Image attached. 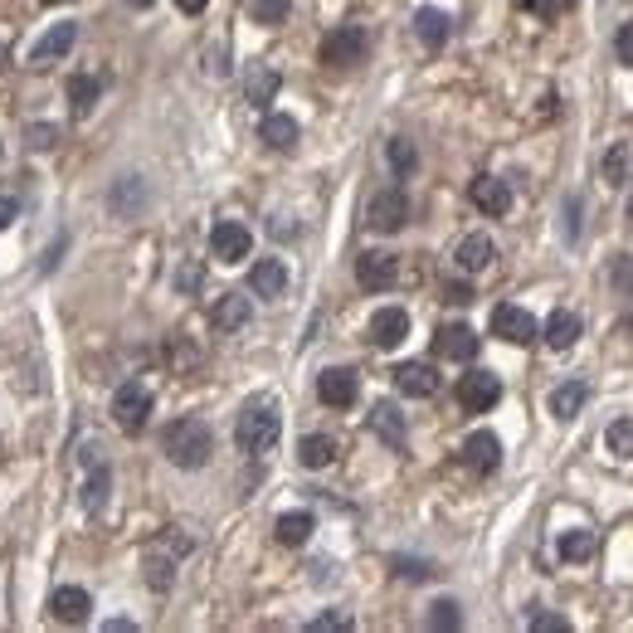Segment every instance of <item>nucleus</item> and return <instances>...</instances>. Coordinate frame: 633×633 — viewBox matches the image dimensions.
Here are the masks:
<instances>
[{"instance_id": "f257e3e1", "label": "nucleus", "mask_w": 633, "mask_h": 633, "mask_svg": "<svg viewBox=\"0 0 633 633\" xmlns=\"http://www.w3.org/2000/svg\"><path fill=\"white\" fill-rule=\"evenodd\" d=\"M161 448H166V458L176 468H205L210 453H215V439H210V429L200 419H176V424H166Z\"/></svg>"}, {"instance_id": "f03ea898", "label": "nucleus", "mask_w": 633, "mask_h": 633, "mask_svg": "<svg viewBox=\"0 0 633 633\" xmlns=\"http://www.w3.org/2000/svg\"><path fill=\"white\" fill-rule=\"evenodd\" d=\"M278 429H283V419H278L273 405H249L239 414V424H234V439H239L244 453H268L278 444Z\"/></svg>"}, {"instance_id": "7ed1b4c3", "label": "nucleus", "mask_w": 633, "mask_h": 633, "mask_svg": "<svg viewBox=\"0 0 633 633\" xmlns=\"http://www.w3.org/2000/svg\"><path fill=\"white\" fill-rule=\"evenodd\" d=\"M112 419H117L122 434H137V429L151 419V390L147 385H137V380L117 385V395H112Z\"/></svg>"}, {"instance_id": "20e7f679", "label": "nucleus", "mask_w": 633, "mask_h": 633, "mask_svg": "<svg viewBox=\"0 0 633 633\" xmlns=\"http://www.w3.org/2000/svg\"><path fill=\"white\" fill-rule=\"evenodd\" d=\"M366 49H371V35H366L361 25H341V30H332V35L322 39V64H332V69L361 64Z\"/></svg>"}, {"instance_id": "39448f33", "label": "nucleus", "mask_w": 633, "mask_h": 633, "mask_svg": "<svg viewBox=\"0 0 633 633\" xmlns=\"http://www.w3.org/2000/svg\"><path fill=\"white\" fill-rule=\"evenodd\" d=\"M405 220H410V200H405V190L400 186L371 195V205H366V224H371V229L395 234V229H405Z\"/></svg>"}, {"instance_id": "423d86ee", "label": "nucleus", "mask_w": 633, "mask_h": 633, "mask_svg": "<svg viewBox=\"0 0 633 633\" xmlns=\"http://www.w3.org/2000/svg\"><path fill=\"white\" fill-rule=\"evenodd\" d=\"M497 400H502V380L492 371H468L458 380V405L468 414H487Z\"/></svg>"}, {"instance_id": "0eeeda50", "label": "nucleus", "mask_w": 633, "mask_h": 633, "mask_svg": "<svg viewBox=\"0 0 633 633\" xmlns=\"http://www.w3.org/2000/svg\"><path fill=\"white\" fill-rule=\"evenodd\" d=\"M356 395H361V380H356V371L332 366V371L317 375V400H322L327 410H351V405H356Z\"/></svg>"}, {"instance_id": "6e6552de", "label": "nucleus", "mask_w": 633, "mask_h": 633, "mask_svg": "<svg viewBox=\"0 0 633 633\" xmlns=\"http://www.w3.org/2000/svg\"><path fill=\"white\" fill-rule=\"evenodd\" d=\"M249 249H254V239H249V229L234 220H220L215 229H210V254L220 263H239L249 259Z\"/></svg>"}, {"instance_id": "1a4fd4ad", "label": "nucleus", "mask_w": 633, "mask_h": 633, "mask_svg": "<svg viewBox=\"0 0 633 633\" xmlns=\"http://www.w3.org/2000/svg\"><path fill=\"white\" fill-rule=\"evenodd\" d=\"M492 332L502 336V341H512V346H531V341H536V317H531L526 307L502 302V307L492 312Z\"/></svg>"}, {"instance_id": "9d476101", "label": "nucleus", "mask_w": 633, "mask_h": 633, "mask_svg": "<svg viewBox=\"0 0 633 633\" xmlns=\"http://www.w3.org/2000/svg\"><path fill=\"white\" fill-rule=\"evenodd\" d=\"M74 39H78V25H69V20L49 25V30L39 35V44L30 49V64H35V69H49L54 59H64V54L74 49Z\"/></svg>"}, {"instance_id": "9b49d317", "label": "nucleus", "mask_w": 633, "mask_h": 633, "mask_svg": "<svg viewBox=\"0 0 633 633\" xmlns=\"http://www.w3.org/2000/svg\"><path fill=\"white\" fill-rule=\"evenodd\" d=\"M463 463H468L473 473H497V463H502V439H497L492 429L468 434V439H463Z\"/></svg>"}, {"instance_id": "f8f14e48", "label": "nucleus", "mask_w": 633, "mask_h": 633, "mask_svg": "<svg viewBox=\"0 0 633 633\" xmlns=\"http://www.w3.org/2000/svg\"><path fill=\"white\" fill-rule=\"evenodd\" d=\"M405 336H410V312L405 307H380L371 317V341L380 351H395Z\"/></svg>"}, {"instance_id": "ddd939ff", "label": "nucleus", "mask_w": 633, "mask_h": 633, "mask_svg": "<svg viewBox=\"0 0 633 633\" xmlns=\"http://www.w3.org/2000/svg\"><path fill=\"white\" fill-rule=\"evenodd\" d=\"M434 351L448 356V361H473V356H478V332H473L468 322H448V327H439V336H434Z\"/></svg>"}, {"instance_id": "4468645a", "label": "nucleus", "mask_w": 633, "mask_h": 633, "mask_svg": "<svg viewBox=\"0 0 633 633\" xmlns=\"http://www.w3.org/2000/svg\"><path fill=\"white\" fill-rule=\"evenodd\" d=\"M468 200H473L483 215H492V220H502V215L512 210V190H507V181H497V176H478V181L468 186Z\"/></svg>"}, {"instance_id": "2eb2a0df", "label": "nucleus", "mask_w": 633, "mask_h": 633, "mask_svg": "<svg viewBox=\"0 0 633 633\" xmlns=\"http://www.w3.org/2000/svg\"><path fill=\"white\" fill-rule=\"evenodd\" d=\"M395 390L410 395V400H429L439 390V375H434L429 361H405V366H395Z\"/></svg>"}, {"instance_id": "dca6fc26", "label": "nucleus", "mask_w": 633, "mask_h": 633, "mask_svg": "<svg viewBox=\"0 0 633 633\" xmlns=\"http://www.w3.org/2000/svg\"><path fill=\"white\" fill-rule=\"evenodd\" d=\"M395 254H380V249H366L361 259H356V278H361V288H371V293H385L390 283H395Z\"/></svg>"}, {"instance_id": "f3484780", "label": "nucleus", "mask_w": 633, "mask_h": 633, "mask_svg": "<svg viewBox=\"0 0 633 633\" xmlns=\"http://www.w3.org/2000/svg\"><path fill=\"white\" fill-rule=\"evenodd\" d=\"M88 609H93V599H88V590H78V585H59L49 595V614L59 624H88Z\"/></svg>"}, {"instance_id": "a211bd4d", "label": "nucleus", "mask_w": 633, "mask_h": 633, "mask_svg": "<svg viewBox=\"0 0 633 633\" xmlns=\"http://www.w3.org/2000/svg\"><path fill=\"white\" fill-rule=\"evenodd\" d=\"M249 288H254V298H283V288H288V268L278 259H259L249 268Z\"/></svg>"}, {"instance_id": "6ab92c4d", "label": "nucleus", "mask_w": 633, "mask_h": 633, "mask_svg": "<svg viewBox=\"0 0 633 633\" xmlns=\"http://www.w3.org/2000/svg\"><path fill=\"white\" fill-rule=\"evenodd\" d=\"M492 259H497V249H492V239H487V234H468V239L453 249V263H458L463 273H483Z\"/></svg>"}, {"instance_id": "aec40b11", "label": "nucleus", "mask_w": 633, "mask_h": 633, "mask_svg": "<svg viewBox=\"0 0 633 633\" xmlns=\"http://www.w3.org/2000/svg\"><path fill=\"white\" fill-rule=\"evenodd\" d=\"M259 137L273 151H293L302 132H298V122H293L288 112H268V117H263V127H259Z\"/></svg>"}, {"instance_id": "412c9836", "label": "nucleus", "mask_w": 633, "mask_h": 633, "mask_svg": "<svg viewBox=\"0 0 633 633\" xmlns=\"http://www.w3.org/2000/svg\"><path fill=\"white\" fill-rule=\"evenodd\" d=\"M585 400H590V385L585 380H565V385L551 390V414L565 424V419H575V414L585 410Z\"/></svg>"}, {"instance_id": "4be33fe9", "label": "nucleus", "mask_w": 633, "mask_h": 633, "mask_svg": "<svg viewBox=\"0 0 633 633\" xmlns=\"http://www.w3.org/2000/svg\"><path fill=\"white\" fill-rule=\"evenodd\" d=\"M210 322H215V332H239V327L249 322V298H239V293H224V298H215V307H210Z\"/></svg>"}, {"instance_id": "5701e85b", "label": "nucleus", "mask_w": 633, "mask_h": 633, "mask_svg": "<svg viewBox=\"0 0 633 633\" xmlns=\"http://www.w3.org/2000/svg\"><path fill=\"white\" fill-rule=\"evenodd\" d=\"M448 30H453V20H448L444 10H434V5H419V10H414V35L424 39L429 49H439L448 39Z\"/></svg>"}, {"instance_id": "b1692460", "label": "nucleus", "mask_w": 633, "mask_h": 633, "mask_svg": "<svg viewBox=\"0 0 633 633\" xmlns=\"http://www.w3.org/2000/svg\"><path fill=\"white\" fill-rule=\"evenodd\" d=\"M541 336H546V346H551V351H570V346L580 341V317L560 307V312L546 317V332H541Z\"/></svg>"}, {"instance_id": "393cba45", "label": "nucleus", "mask_w": 633, "mask_h": 633, "mask_svg": "<svg viewBox=\"0 0 633 633\" xmlns=\"http://www.w3.org/2000/svg\"><path fill=\"white\" fill-rule=\"evenodd\" d=\"M371 429L390 448H405V414L395 410V405H385V400H380V405L371 410Z\"/></svg>"}, {"instance_id": "a878e982", "label": "nucleus", "mask_w": 633, "mask_h": 633, "mask_svg": "<svg viewBox=\"0 0 633 633\" xmlns=\"http://www.w3.org/2000/svg\"><path fill=\"white\" fill-rule=\"evenodd\" d=\"M278 88H283V78H278V69H268V64H254V74L244 83L249 103H259V108H268V103L278 98Z\"/></svg>"}, {"instance_id": "bb28decb", "label": "nucleus", "mask_w": 633, "mask_h": 633, "mask_svg": "<svg viewBox=\"0 0 633 633\" xmlns=\"http://www.w3.org/2000/svg\"><path fill=\"white\" fill-rule=\"evenodd\" d=\"M98 93H103V83L93 74H69V103H74V117H88L93 103H98Z\"/></svg>"}, {"instance_id": "cd10ccee", "label": "nucleus", "mask_w": 633, "mask_h": 633, "mask_svg": "<svg viewBox=\"0 0 633 633\" xmlns=\"http://www.w3.org/2000/svg\"><path fill=\"white\" fill-rule=\"evenodd\" d=\"M298 458H302V468H327L336 458V439L332 434H307L298 444Z\"/></svg>"}, {"instance_id": "c85d7f7f", "label": "nucleus", "mask_w": 633, "mask_h": 633, "mask_svg": "<svg viewBox=\"0 0 633 633\" xmlns=\"http://www.w3.org/2000/svg\"><path fill=\"white\" fill-rule=\"evenodd\" d=\"M142 205H147V186H142L137 176L117 181V190H112V210H117V215H127V220H132Z\"/></svg>"}, {"instance_id": "c756f323", "label": "nucleus", "mask_w": 633, "mask_h": 633, "mask_svg": "<svg viewBox=\"0 0 633 633\" xmlns=\"http://www.w3.org/2000/svg\"><path fill=\"white\" fill-rule=\"evenodd\" d=\"M385 156H390V171H395L400 181H410L414 166H419V151H414L410 137H390V142H385Z\"/></svg>"}, {"instance_id": "7c9ffc66", "label": "nucleus", "mask_w": 633, "mask_h": 633, "mask_svg": "<svg viewBox=\"0 0 633 633\" xmlns=\"http://www.w3.org/2000/svg\"><path fill=\"white\" fill-rule=\"evenodd\" d=\"M312 512H283L278 517V541L283 546H307V536H312Z\"/></svg>"}, {"instance_id": "2f4dec72", "label": "nucleus", "mask_w": 633, "mask_h": 633, "mask_svg": "<svg viewBox=\"0 0 633 633\" xmlns=\"http://www.w3.org/2000/svg\"><path fill=\"white\" fill-rule=\"evenodd\" d=\"M595 556V531L590 526H575L560 536V560H590Z\"/></svg>"}, {"instance_id": "473e14b6", "label": "nucleus", "mask_w": 633, "mask_h": 633, "mask_svg": "<svg viewBox=\"0 0 633 633\" xmlns=\"http://www.w3.org/2000/svg\"><path fill=\"white\" fill-rule=\"evenodd\" d=\"M604 444L614 458H633V419H614L609 429H604Z\"/></svg>"}, {"instance_id": "72a5a7b5", "label": "nucleus", "mask_w": 633, "mask_h": 633, "mask_svg": "<svg viewBox=\"0 0 633 633\" xmlns=\"http://www.w3.org/2000/svg\"><path fill=\"white\" fill-rule=\"evenodd\" d=\"M604 181H609V186H624V181H629V147L604 151Z\"/></svg>"}, {"instance_id": "f704fd0d", "label": "nucleus", "mask_w": 633, "mask_h": 633, "mask_svg": "<svg viewBox=\"0 0 633 633\" xmlns=\"http://www.w3.org/2000/svg\"><path fill=\"white\" fill-rule=\"evenodd\" d=\"M171 580H176V560H166V556L151 551L147 556V585L151 590H171Z\"/></svg>"}, {"instance_id": "c9c22d12", "label": "nucleus", "mask_w": 633, "mask_h": 633, "mask_svg": "<svg viewBox=\"0 0 633 633\" xmlns=\"http://www.w3.org/2000/svg\"><path fill=\"white\" fill-rule=\"evenodd\" d=\"M108 468H103V463H98V473H93V478H88V487H83V507H88V512H98V507H103V502H108Z\"/></svg>"}, {"instance_id": "e433bc0d", "label": "nucleus", "mask_w": 633, "mask_h": 633, "mask_svg": "<svg viewBox=\"0 0 633 633\" xmlns=\"http://www.w3.org/2000/svg\"><path fill=\"white\" fill-rule=\"evenodd\" d=\"M249 10H254V20H259V25H283V20H288V10H293V0H254Z\"/></svg>"}, {"instance_id": "4c0bfd02", "label": "nucleus", "mask_w": 633, "mask_h": 633, "mask_svg": "<svg viewBox=\"0 0 633 633\" xmlns=\"http://www.w3.org/2000/svg\"><path fill=\"white\" fill-rule=\"evenodd\" d=\"M458 624H463L458 604H453V599H439V604H434V614H429V629H458Z\"/></svg>"}, {"instance_id": "58836bf2", "label": "nucleus", "mask_w": 633, "mask_h": 633, "mask_svg": "<svg viewBox=\"0 0 633 633\" xmlns=\"http://www.w3.org/2000/svg\"><path fill=\"white\" fill-rule=\"evenodd\" d=\"M307 629L312 633H341V629H351V614H317Z\"/></svg>"}, {"instance_id": "ea45409f", "label": "nucleus", "mask_w": 633, "mask_h": 633, "mask_svg": "<svg viewBox=\"0 0 633 633\" xmlns=\"http://www.w3.org/2000/svg\"><path fill=\"white\" fill-rule=\"evenodd\" d=\"M614 54H619V64H629V69H633V20H629V25H619V35H614Z\"/></svg>"}, {"instance_id": "a19ab883", "label": "nucleus", "mask_w": 633, "mask_h": 633, "mask_svg": "<svg viewBox=\"0 0 633 633\" xmlns=\"http://www.w3.org/2000/svg\"><path fill=\"white\" fill-rule=\"evenodd\" d=\"M531 629L536 633H570V624L560 614H531Z\"/></svg>"}, {"instance_id": "79ce46f5", "label": "nucleus", "mask_w": 633, "mask_h": 633, "mask_svg": "<svg viewBox=\"0 0 633 633\" xmlns=\"http://www.w3.org/2000/svg\"><path fill=\"white\" fill-rule=\"evenodd\" d=\"M395 570H400L405 580H429V575H434L429 560H395Z\"/></svg>"}, {"instance_id": "37998d69", "label": "nucleus", "mask_w": 633, "mask_h": 633, "mask_svg": "<svg viewBox=\"0 0 633 633\" xmlns=\"http://www.w3.org/2000/svg\"><path fill=\"white\" fill-rule=\"evenodd\" d=\"M444 302H453V307H468V302H473V288H468V283H448Z\"/></svg>"}, {"instance_id": "c03bdc74", "label": "nucleus", "mask_w": 633, "mask_h": 633, "mask_svg": "<svg viewBox=\"0 0 633 633\" xmlns=\"http://www.w3.org/2000/svg\"><path fill=\"white\" fill-rule=\"evenodd\" d=\"M10 220H20V200L0 195V229H10Z\"/></svg>"}, {"instance_id": "a18cd8bd", "label": "nucleus", "mask_w": 633, "mask_h": 633, "mask_svg": "<svg viewBox=\"0 0 633 633\" xmlns=\"http://www.w3.org/2000/svg\"><path fill=\"white\" fill-rule=\"evenodd\" d=\"M522 10H531V15H556L560 10V0H517Z\"/></svg>"}, {"instance_id": "49530a36", "label": "nucleus", "mask_w": 633, "mask_h": 633, "mask_svg": "<svg viewBox=\"0 0 633 633\" xmlns=\"http://www.w3.org/2000/svg\"><path fill=\"white\" fill-rule=\"evenodd\" d=\"M30 137H35V147H54L59 132H54V127H30Z\"/></svg>"}, {"instance_id": "de8ad7c7", "label": "nucleus", "mask_w": 633, "mask_h": 633, "mask_svg": "<svg viewBox=\"0 0 633 633\" xmlns=\"http://www.w3.org/2000/svg\"><path fill=\"white\" fill-rule=\"evenodd\" d=\"M195 283H200V268L186 263V268H181V288H195Z\"/></svg>"}, {"instance_id": "09e8293b", "label": "nucleus", "mask_w": 633, "mask_h": 633, "mask_svg": "<svg viewBox=\"0 0 633 633\" xmlns=\"http://www.w3.org/2000/svg\"><path fill=\"white\" fill-rule=\"evenodd\" d=\"M176 5H181L186 15H200V10H205V0H176Z\"/></svg>"}, {"instance_id": "8fccbe9b", "label": "nucleus", "mask_w": 633, "mask_h": 633, "mask_svg": "<svg viewBox=\"0 0 633 633\" xmlns=\"http://www.w3.org/2000/svg\"><path fill=\"white\" fill-rule=\"evenodd\" d=\"M5 64H10V54H5V44H0V74H5Z\"/></svg>"}, {"instance_id": "3c124183", "label": "nucleus", "mask_w": 633, "mask_h": 633, "mask_svg": "<svg viewBox=\"0 0 633 633\" xmlns=\"http://www.w3.org/2000/svg\"><path fill=\"white\" fill-rule=\"evenodd\" d=\"M132 5H137V10H147V5H151V0H132Z\"/></svg>"}, {"instance_id": "603ef678", "label": "nucleus", "mask_w": 633, "mask_h": 633, "mask_svg": "<svg viewBox=\"0 0 633 633\" xmlns=\"http://www.w3.org/2000/svg\"><path fill=\"white\" fill-rule=\"evenodd\" d=\"M44 5H59V0H44Z\"/></svg>"}, {"instance_id": "864d4df0", "label": "nucleus", "mask_w": 633, "mask_h": 633, "mask_svg": "<svg viewBox=\"0 0 633 633\" xmlns=\"http://www.w3.org/2000/svg\"><path fill=\"white\" fill-rule=\"evenodd\" d=\"M0 156H5V147H0Z\"/></svg>"}]
</instances>
